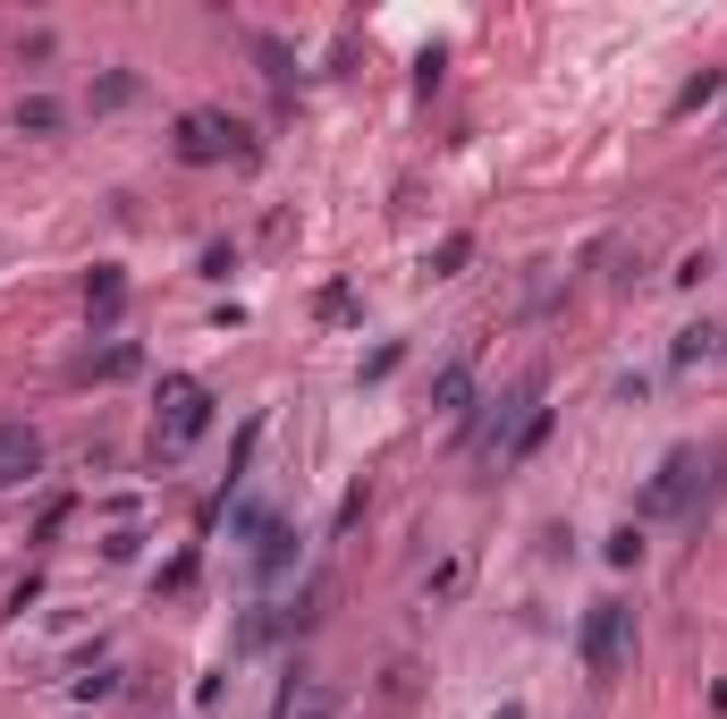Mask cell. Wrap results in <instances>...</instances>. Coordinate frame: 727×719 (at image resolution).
Returning <instances> with one entry per match:
<instances>
[{"instance_id":"obj_1","label":"cell","mask_w":727,"mask_h":719,"mask_svg":"<svg viewBox=\"0 0 727 719\" xmlns=\"http://www.w3.org/2000/svg\"><path fill=\"white\" fill-rule=\"evenodd\" d=\"M618 660H626V610L618 601H593V618H584V669L593 677H618Z\"/></svg>"},{"instance_id":"obj_2","label":"cell","mask_w":727,"mask_h":719,"mask_svg":"<svg viewBox=\"0 0 727 719\" xmlns=\"http://www.w3.org/2000/svg\"><path fill=\"white\" fill-rule=\"evenodd\" d=\"M34 465H43V440H34L26 424H0V483H17Z\"/></svg>"},{"instance_id":"obj_3","label":"cell","mask_w":727,"mask_h":719,"mask_svg":"<svg viewBox=\"0 0 727 719\" xmlns=\"http://www.w3.org/2000/svg\"><path fill=\"white\" fill-rule=\"evenodd\" d=\"M203 424H212V398L195 390V381H178V390H169V440H195Z\"/></svg>"},{"instance_id":"obj_4","label":"cell","mask_w":727,"mask_h":719,"mask_svg":"<svg viewBox=\"0 0 727 719\" xmlns=\"http://www.w3.org/2000/svg\"><path fill=\"white\" fill-rule=\"evenodd\" d=\"M187 162H212L221 153V119H187V144H178Z\"/></svg>"}]
</instances>
